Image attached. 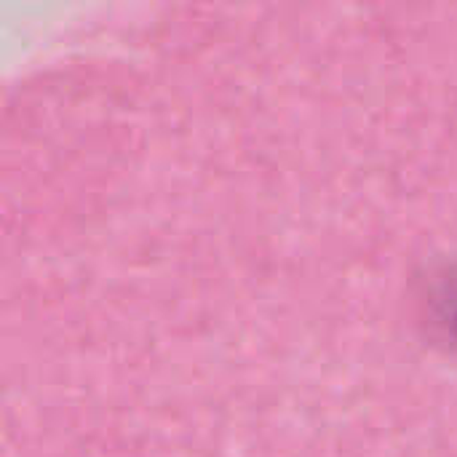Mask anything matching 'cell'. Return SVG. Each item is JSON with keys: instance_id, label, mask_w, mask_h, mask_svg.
Masks as SVG:
<instances>
[{"instance_id": "cell-1", "label": "cell", "mask_w": 457, "mask_h": 457, "mask_svg": "<svg viewBox=\"0 0 457 457\" xmlns=\"http://www.w3.org/2000/svg\"><path fill=\"white\" fill-rule=\"evenodd\" d=\"M436 319H439L445 335L457 340V273L442 284V289L436 295Z\"/></svg>"}]
</instances>
